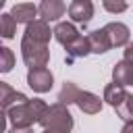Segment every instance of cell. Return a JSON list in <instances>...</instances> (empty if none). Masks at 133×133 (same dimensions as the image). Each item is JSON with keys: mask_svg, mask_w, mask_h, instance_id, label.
<instances>
[{"mask_svg": "<svg viewBox=\"0 0 133 133\" xmlns=\"http://www.w3.org/2000/svg\"><path fill=\"white\" fill-rule=\"evenodd\" d=\"M10 17L15 19V23H25L27 25L37 17V6L33 2H19V4L12 6Z\"/></svg>", "mask_w": 133, "mask_h": 133, "instance_id": "cell-13", "label": "cell"}, {"mask_svg": "<svg viewBox=\"0 0 133 133\" xmlns=\"http://www.w3.org/2000/svg\"><path fill=\"white\" fill-rule=\"evenodd\" d=\"M25 37H29V39H33V42H42V44H48L50 42V37H52V29H50V25L46 23V21H42V19H33L31 23H27V27H25V33H23Z\"/></svg>", "mask_w": 133, "mask_h": 133, "instance_id": "cell-10", "label": "cell"}, {"mask_svg": "<svg viewBox=\"0 0 133 133\" xmlns=\"http://www.w3.org/2000/svg\"><path fill=\"white\" fill-rule=\"evenodd\" d=\"M77 91H79V87H77L73 81H64V83H62V87H60V94H58V102H60V104H64V106L73 104V102H75Z\"/></svg>", "mask_w": 133, "mask_h": 133, "instance_id": "cell-18", "label": "cell"}, {"mask_svg": "<svg viewBox=\"0 0 133 133\" xmlns=\"http://www.w3.org/2000/svg\"><path fill=\"white\" fill-rule=\"evenodd\" d=\"M46 106L48 104L39 98H33V100L27 98L25 102H19V104L6 108V118L12 123V127H31L39 121Z\"/></svg>", "mask_w": 133, "mask_h": 133, "instance_id": "cell-1", "label": "cell"}, {"mask_svg": "<svg viewBox=\"0 0 133 133\" xmlns=\"http://www.w3.org/2000/svg\"><path fill=\"white\" fill-rule=\"evenodd\" d=\"M85 37H87L89 52H94V54H104V52L110 50V44H108V39H106V35H104L102 29L89 31V35H85Z\"/></svg>", "mask_w": 133, "mask_h": 133, "instance_id": "cell-16", "label": "cell"}, {"mask_svg": "<svg viewBox=\"0 0 133 133\" xmlns=\"http://www.w3.org/2000/svg\"><path fill=\"white\" fill-rule=\"evenodd\" d=\"M15 66V54L10 48L0 44V73H10Z\"/></svg>", "mask_w": 133, "mask_h": 133, "instance_id": "cell-19", "label": "cell"}, {"mask_svg": "<svg viewBox=\"0 0 133 133\" xmlns=\"http://www.w3.org/2000/svg\"><path fill=\"white\" fill-rule=\"evenodd\" d=\"M73 104H77L79 110L85 112V114H98V112L102 110V100H100V96H96V94H91V91H83V89L77 91Z\"/></svg>", "mask_w": 133, "mask_h": 133, "instance_id": "cell-11", "label": "cell"}, {"mask_svg": "<svg viewBox=\"0 0 133 133\" xmlns=\"http://www.w3.org/2000/svg\"><path fill=\"white\" fill-rule=\"evenodd\" d=\"M104 100L116 110V114L125 121V123H129L131 121V94L127 91V87H123V85H118V83H108L106 87H104Z\"/></svg>", "mask_w": 133, "mask_h": 133, "instance_id": "cell-2", "label": "cell"}, {"mask_svg": "<svg viewBox=\"0 0 133 133\" xmlns=\"http://www.w3.org/2000/svg\"><path fill=\"white\" fill-rule=\"evenodd\" d=\"M27 85L37 91V94H46L52 89L54 85V75L50 73V69L46 66H37V69H29L27 73Z\"/></svg>", "mask_w": 133, "mask_h": 133, "instance_id": "cell-5", "label": "cell"}, {"mask_svg": "<svg viewBox=\"0 0 133 133\" xmlns=\"http://www.w3.org/2000/svg\"><path fill=\"white\" fill-rule=\"evenodd\" d=\"M102 4L112 15H121V12H125L129 8V0H102Z\"/></svg>", "mask_w": 133, "mask_h": 133, "instance_id": "cell-20", "label": "cell"}, {"mask_svg": "<svg viewBox=\"0 0 133 133\" xmlns=\"http://www.w3.org/2000/svg\"><path fill=\"white\" fill-rule=\"evenodd\" d=\"M17 31V23L10 17V12H0V37L4 39H12Z\"/></svg>", "mask_w": 133, "mask_h": 133, "instance_id": "cell-17", "label": "cell"}, {"mask_svg": "<svg viewBox=\"0 0 133 133\" xmlns=\"http://www.w3.org/2000/svg\"><path fill=\"white\" fill-rule=\"evenodd\" d=\"M4 2H6V0H0V10H2V6H4Z\"/></svg>", "mask_w": 133, "mask_h": 133, "instance_id": "cell-24", "label": "cell"}, {"mask_svg": "<svg viewBox=\"0 0 133 133\" xmlns=\"http://www.w3.org/2000/svg\"><path fill=\"white\" fill-rule=\"evenodd\" d=\"M66 15L71 17V21L87 25L94 17V4H91V0H73L66 8Z\"/></svg>", "mask_w": 133, "mask_h": 133, "instance_id": "cell-8", "label": "cell"}, {"mask_svg": "<svg viewBox=\"0 0 133 133\" xmlns=\"http://www.w3.org/2000/svg\"><path fill=\"white\" fill-rule=\"evenodd\" d=\"M64 48H66V64H71V62H75L77 58H83V56H87V54H89L87 37H85V35H81V33H79L71 44H66Z\"/></svg>", "mask_w": 133, "mask_h": 133, "instance_id": "cell-12", "label": "cell"}, {"mask_svg": "<svg viewBox=\"0 0 133 133\" xmlns=\"http://www.w3.org/2000/svg\"><path fill=\"white\" fill-rule=\"evenodd\" d=\"M66 12V4L62 0H42L37 6V15L42 21L50 23V21H58L62 15Z\"/></svg>", "mask_w": 133, "mask_h": 133, "instance_id": "cell-9", "label": "cell"}, {"mask_svg": "<svg viewBox=\"0 0 133 133\" xmlns=\"http://www.w3.org/2000/svg\"><path fill=\"white\" fill-rule=\"evenodd\" d=\"M102 31H104L110 48H121V46H127L129 44V27L125 23H118V21L106 23L102 27Z\"/></svg>", "mask_w": 133, "mask_h": 133, "instance_id": "cell-7", "label": "cell"}, {"mask_svg": "<svg viewBox=\"0 0 133 133\" xmlns=\"http://www.w3.org/2000/svg\"><path fill=\"white\" fill-rule=\"evenodd\" d=\"M21 56H23V62L27 64V69H37V66H46L48 64L50 50H48V44L33 42V39L23 35V39H21Z\"/></svg>", "mask_w": 133, "mask_h": 133, "instance_id": "cell-3", "label": "cell"}, {"mask_svg": "<svg viewBox=\"0 0 133 133\" xmlns=\"http://www.w3.org/2000/svg\"><path fill=\"white\" fill-rule=\"evenodd\" d=\"M42 133H69V131L58 129V127H44V131H42Z\"/></svg>", "mask_w": 133, "mask_h": 133, "instance_id": "cell-23", "label": "cell"}, {"mask_svg": "<svg viewBox=\"0 0 133 133\" xmlns=\"http://www.w3.org/2000/svg\"><path fill=\"white\" fill-rule=\"evenodd\" d=\"M37 123L42 127H58V129H64L69 133L73 129V116H71L69 108L60 102H56L52 106H46V110H44V114L39 116Z\"/></svg>", "mask_w": 133, "mask_h": 133, "instance_id": "cell-4", "label": "cell"}, {"mask_svg": "<svg viewBox=\"0 0 133 133\" xmlns=\"http://www.w3.org/2000/svg\"><path fill=\"white\" fill-rule=\"evenodd\" d=\"M52 35H54V39H56L58 44L66 46V44H71V42L79 35V31H77V27H75L73 23L62 21V23H58V25L52 29Z\"/></svg>", "mask_w": 133, "mask_h": 133, "instance_id": "cell-15", "label": "cell"}, {"mask_svg": "<svg viewBox=\"0 0 133 133\" xmlns=\"http://www.w3.org/2000/svg\"><path fill=\"white\" fill-rule=\"evenodd\" d=\"M6 123H8V118H6V110L0 108V133L6 131Z\"/></svg>", "mask_w": 133, "mask_h": 133, "instance_id": "cell-21", "label": "cell"}, {"mask_svg": "<svg viewBox=\"0 0 133 133\" xmlns=\"http://www.w3.org/2000/svg\"><path fill=\"white\" fill-rule=\"evenodd\" d=\"M8 133H33V129L31 127H12Z\"/></svg>", "mask_w": 133, "mask_h": 133, "instance_id": "cell-22", "label": "cell"}, {"mask_svg": "<svg viewBox=\"0 0 133 133\" xmlns=\"http://www.w3.org/2000/svg\"><path fill=\"white\" fill-rule=\"evenodd\" d=\"M25 100H27L25 94H21V91L12 89L8 83L0 81V108H2V110L10 108V106H15V104H19V102H25Z\"/></svg>", "mask_w": 133, "mask_h": 133, "instance_id": "cell-14", "label": "cell"}, {"mask_svg": "<svg viewBox=\"0 0 133 133\" xmlns=\"http://www.w3.org/2000/svg\"><path fill=\"white\" fill-rule=\"evenodd\" d=\"M131 50L133 46H127V52H125V58L118 60L112 69V81L123 85V87H129L133 83V64H131Z\"/></svg>", "mask_w": 133, "mask_h": 133, "instance_id": "cell-6", "label": "cell"}]
</instances>
